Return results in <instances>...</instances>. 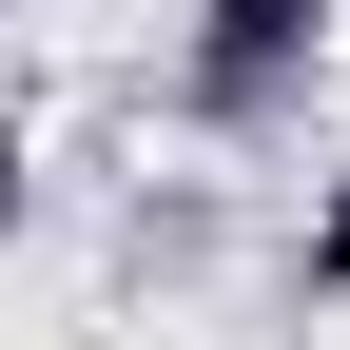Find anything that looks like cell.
Instances as JSON below:
<instances>
[{"label": "cell", "mask_w": 350, "mask_h": 350, "mask_svg": "<svg viewBox=\"0 0 350 350\" xmlns=\"http://www.w3.org/2000/svg\"><path fill=\"white\" fill-rule=\"evenodd\" d=\"M312 59H331V0H195V117H292L312 98Z\"/></svg>", "instance_id": "cell-1"}, {"label": "cell", "mask_w": 350, "mask_h": 350, "mask_svg": "<svg viewBox=\"0 0 350 350\" xmlns=\"http://www.w3.org/2000/svg\"><path fill=\"white\" fill-rule=\"evenodd\" d=\"M312 292H350V175L312 195Z\"/></svg>", "instance_id": "cell-2"}]
</instances>
